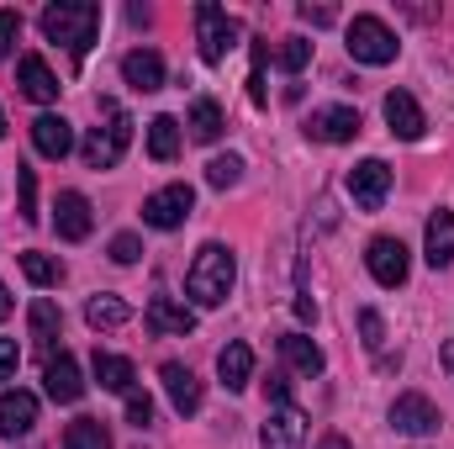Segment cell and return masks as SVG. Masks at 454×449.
Returning a JSON list of instances; mask_svg holds the SVG:
<instances>
[{
    "label": "cell",
    "instance_id": "37",
    "mask_svg": "<svg viewBox=\"0 0 454 449\" xmlns=\"http://www.w3.org/2000/svg\"><path fill=\"white\" fill-rule=\"evenodd\" d=\"M16 37H21V16L16 11H0V59H11Z\"/></svg>",
    "mask_w": 454,
    "mask_h": 449
},
{
    "label": "cell",
    "instance_id": "39",
    "mask_svg": "<svg viewBox=\"0 0 454 449\" xmlns=\"http://www.w3.org/2000/svg\"><path fill=\"white\" fill-rule=\"evenodd\" d=\"M264 397H270L275 407H291V381H286V375H270V381H264Z\"/></svg>",
    "mask_w": 454,
    "mask_h": 449
},
{
    "label": "cell",
    "instance_id": "12",
    "mask_svg": "<svg viewBox=\"0 0 454 449\" xmlns=\"http://www.w3.org/2000/svg\"><path fill=\"white\" fill-rule=\"evenodd\" d=\"M259 445L264 449H301L307 445V413L301 407H275L259 429Z\"/></svg>",
    "mask_w": 454,
    "mask_h": 449
},
{
    "label": "cell",
    "instance_id": "25",
    "mask_svg": "<svg viewBox=\"0 0 454 449\" xmlns=\"http://www.w3.org/2000/svg\"><path fill=\"white\" fill-rule=\"evenodd\" d=\"M96 381L106 386V391H137V370H132V359H121V354H101L96 349Z\"/></svg>",
    "mask_w": 454,
    "mask_h": 449
},
{
    "label": "cell",
    "instance_id": "26",
    "mask_svg": "<svg viewBox=\"0 0 454 449\" xmlns=\"http://www.w3.org/2000/svg\"><path fill=\"white\" fill-rule=\"evenodd\" d=\"M185 127H191V138H196V143H217V138H223V106H217V101H212V96H201V101H196V106H191V116H185Z\"/></svg>",
    "mask_w": 454,
    "mask_h": 449
},
{
    "label": "cell",
    "instance_id": "35",
    "mask_svg": "<svg viewBox=\"0 0 454 449\" xmlns=\"http://www.w3.org/2000/svg\"><path fill=\"white\" fill-rule=\"evenodd\" d=\"M112 259L116 264H137V259H143V238H137V232H116L112 238Z\"/></svg>",
    "mask_w": 454,
    "mask_h": 449
},
{
    "label": "cell",
    "instance_id": "16",
    "mask_svg": "<svg viewBox=\"0 0 454 449\" xmlns=\"http://www.w3.org/2000/svg\"><path fill=\"white\" fill-rule=\"evenodd\" d=\"M16 85H21V96H27V101H37V106L59 101V75H53V69H48V59H37V53H27V59L16 64Z\"/></svg>",
    "mask_w": 454,
    "mask_h": 449
},
{
    "label": "cell",
    "instance_id": "40",
    "mask_svg": "<svg viewBox=\"0 0 454 449\" xmlns=\"http://www.w3.org/2000/svg\"><path fill=\"white\" fill-rule=\"evenodd\" d=\"M301 21H312V27H333L339 11H333V5H301Z\"/></svg>",
    "mask_w": 454,
    "mask_h": 449
},
{
    "label": "cell",
    "instance_id": "19",
    "mask_svg": "<svg viewBox=\"0 0 454 449\" xmlns=\"http://www.w3.org/2000/svg\"><path fill=\"white\" fill-rule=\"evenodd\" d=\"M32 148H37L43 159H64V154L74 148V127H69L64 116L43 112L37 122H32Z\"/></svg>",
    "mask_w": 454,
    "mask_h": 449
},
{
    "label": "cell",
    "instance_id": "42",
    "mask_svg": "<svg viewBox=\"0 0 454 449\" xmlns=\"http://www.w3.org/2000/svg\"><path fill=\"white\" fill-rule=\"evenodd\" d=\"M439 365L454 375V338H444V343H439Z\"/></svg>",
    "mask_w": 454,
    "mask_h": 449
},
{
    "label": "cell",
    "instance_id": "21",
    "mask_svg": "<svg viewBox=\"0 0 454 449\" xmlns=\"http://www.w3.org/2000/svg\"><path fill=\"white\" fill-rule=\"evenodd\" d=\"M53 212H59V217H53V223H59V238H69V243L90 238V223H96V217H90V201H85L80 191H64Z\"/></svg>",
    "mask_w": 454,
    "mask_h": 449
},
{
    "label": "cell",
    "instance_id": "20",
    "mask_svg": "<svg viewBox=\"0 0 454 449\" xmlns=\"http://www.w3.org/2000/svg\"><path fill=\"white\" fill-rule=\"evenodd\" d=\"M386 122H391V132H396L402 143H418L423 127H428V122H423V106H418L407 91H391V96H386Z\"/></svg>",
    "mask_w": 454,
    "mask_h": 449
},
{
    "label": "cell",
    "instance_id": "13",
    "mask_svg": "<svg viewBox=\"0 0 454 449\" xmlns=\"http://www.w3.org/2000/svg\"><path fill=\"white\" fill-rule=\"evenodd\" d=\"M143 323H148V334H159V338H185L196 328V312L185 302H175V296H153L148 312H143Z\"/></svg>",
    "mask_w": 454,
    "mask_h": 449
},
{
    "label": "cell",
    "instance_id": "45",
    "mask_svg": "<svg viewBox=\"0 0 454 449\" xmlns=\"http://www.w3.org/2000/svg\"><path fill=\"white\" fill-rule=\"evenodd\" d=\"M0 138H5V112H0Z\"/></svg>",
    "mask_w": 454,
    "mask_h": 449
},
{
    "label": "cell",
    "instance_id": "36",
    "mask_svg": "<svg viewBox=\"0 0 454 449\" xmlns=\"http://www.w3.org/2000/svg\"><path fill=\"white\" fill-rule=\"evenodd\" d=\"M359 334H364V349L370 354H380V343H386V323H380V312H359Z\"/></svg>",
    "mask_w": 454,
    "mask_h": 449
},
{
    "label": "cell",
    "instance_id": "9",
    "mask_svg": "<svg viewBox=\"0 0 454 449\" xmlns=\"http://www.w3.org/2000/svg\"><path fill=\"white\" fill-rule=\"evenodd\" d=\"M391 429L396 434H412V439H428V434H439V407L423 391H402L391 402Z\"/></svg>",
    "mask_w": 454,
    "mask_h": 449
},
{
    "label": "cell",
    "instance_id": "27",
    "mask_svg": "<svg viewBox=\"0 0 454 449\" xmlns=\"http://www.w3.org/2000/svg\"><path fill=\"white\" fill-rule=\"evenodd\" d=\"M148 154H153L159 164H169V159L180 154V122H175V116H153V122H148Z\"/></svg>",
    "mask_w": 454,
    "mask_h": 449
},
{
    "label": "cell",
    "instance_id": "7",
    "mask_svg": "<svg viewBox=\"0 0 454 449\" xmlns=\"http://www.w3.org/2000/svg\"><path fill=\"white\" fill-rule=\"evenodd\" d=\"M191 207H196V191H191L185 180H175V185H164V191H153V196L143 201V223L159 227V232H169V227H180L191 217Z\"/></svg>",
    "mask_w": 454,
    "mask_h": 449
},
{
    "label": "cell",
    "instance_id": "30",
    "mask_svg": "<svg viewBox=\"0 0 454 449\" xmlns=\"http://www.w3.org/2000/svg\"><path fill=\"white\" fill-rule=\"evenodd\" d=\"M21 275H27L32 286H43V291H48V286H59V280H64V264H59L53 254H43V248H27V254H21Z\"/></svg>",
    "mask_w": 454,
    "mask_h": 449
},
{
    "label": "cell",
    "instance_id": "41",
    "mask_svg": "<svg viewBox=\"0 0 454 449\" xmlns=\"http://www.w3.org/2000/svg\"><path fill=\"white\" fill-rule=\"evenodd\" d=\"M296 318H301V323H317V302H312V291H296Z\"/></svg>",
    "mask_w": 454,
    "mask_h": 449
},
{
    "label": "cell",
    "instance_id": "5",
    "mask_svg": "<svg viewBox=\"0 0 454 449\" xmlns=\"http://www.w3.org/2000/svg\"><path fill=\"white\" fill-rule=\"evenodd\" d=\"M238 37H243V27L227 16L223 5H212V0L196 5V43H201V59L207 64H223L227 53L238 48Z\"/></svg>",
    "mask_w": 454,
    "mask_h": 449
},
{
    "label": "cell",
    "instance_id": "8",
    "mask_svg": "<svg viewBox=\"0 0 454 449\" xmlns=\"http://www.w3.org/2000/svg\"><path fill=\"white\" fill-rule=\"evenodd\" d=\"M348 196H354L359 212H380L386 196H391V169H386L380 159H359V164L348 169Z\"/></svg>",
    "mask_w": 454,
    "mask_h": 449
},
{
    "label": "cell",
    "instance_id": "28",
    "mask_svg": "<svg viewBox=\"0 0 454 449\" xmlns=\"http://www.w3.org/2000/svg\"><path fill=\"white\" fill-rule=\"evenodd\" d=\"M64 449H112V434L101 418H74L64 429Z\"/></svg>",
    "mask_w": 454,
    "mask_h": 449
},
{
    "label": "cell",
    "instance_id": "31",
    "mask_svg": "<svg viewBox=\"0 0 454 449\" xmlns=\"http://www.w3.org/2000/svg\"><path fill=\"white\" fill-rule=\"evenodd\" d=\"M275 64H280L286 75H301V69L312 64V43H307V37H280V43H275Z\"/></svg>",
    "mask_w": 454,
    "mask_h": 449
},
{
    "label": "cell",
    "instance_id": "10",
    "mask_svg": "<svg viewBox=\"0 0 454 449\" xmlns=\"http://www.w3.org/2000/svg\"><path fill=\"white\" fill-rule=\"evenodd\" d=\"M43 391H48L53 402H64V407L85 397V381H80V365H74V354H69V349L48 354V365H43Z\"/></svg>",
    "mask_w": 454,
    "mask_h": 449
},
{
    "label": "cell",
    "instance_id": "22",
    "mask_svg": "<svg viewBox=\"0 0 454 449\" xmlns=\"http://www.w3.org/2000/svg\"><path fill=\"white\" fill-rule=\"evenodd\" d=\"M85 323H90L96 334H112V328H121V323H132V307H127L121 296H112V291H101V296L85 302Z\"/></svg>",
    "mask_w": 454,
    "mask_h": 449
},
{
    "label": "cell",
    "instance_id": "43",
    "mask_svg": "<svg viewBox=\"0 0 454 449\" xmlns=\"http://www.w3.org/2000/svg\"><path fill=\"white\" fill-rule=\"evenodd\" d=\"M317 449H348V439H343V434H323V439H317Z\"/></svg>",
    "mask_w": 454,
    "mask_h": 449
},
{
    "label": "cell",
    "instance_id": "6",
    "mask_svg": "<svg viewBox=\"0 0 454 449\" xmlns=\"http://www.w3.org/2000/svg\"><path fill=\"white\" fill-rule=\"evenodd\" d=\"M364 264H370V275H375V286H386V291H396V286H407V275H412V259H407V243L402 238H370V248H364Z\"/></svg>",
    "mask_w": 454,
    "mask_h": 449
},
{
    "label": "cell",
    "instance_id": "11",
    "mask_svg": "<svg viewBox=\"0 0 454 449\" xmlns=\"http://www.w3.org/2000/svg\"><path fill=\"white\" fill-rule=\"evenodd\" d=\"M159 381H164V391H169V407H175L180 418H191V413L201 407V381H196V370H191V365H180V359H164V365H159Z\"/></svg>",
    "mask_w": 454,
    "mask_h": 449
},
{
    "label": "cell",
    "instance_id": "1",
    "mask_svg": "<svg viewBox=\"0 0 454 449\" xmlns=\"http://www.w3.org/2000/svg\"><path fill=\"white\" fill-rule=\"evenodd\" d=\"M232 280H238L232 248H227V243H201L196 259H191V270H185L191 302H196V307H223L227 296H232Z\"/></svg>",
    "mask_w": 454,
    "mask_h": 449
},
{
    "label": "cell",
    "instance_id": "34",
    "mask_svg": "<svg viewBox=\"0 0 454 449\" xmlns=\"http://www.w3.org/2000/svg\"><path fill=\"white\" fill-rule=\"evenodd\" d=\"M127 423L132 429H148L153 423V397L148 391H127Z\"/></svg>",
    "mask_w": 454,
    "mask_h": 449
},
{
    "label": "cell",
    "instance_id": "33",
    "mask_svg": "<svg viewBox=\"0 0 454 449\" xmlns=\"http://www.w3.org/2000/svg\"><path fill=\"white\" fill-rule=\"evenodd\" d=\"M16 185H21V217H27V223H37V175L16 164Z\"/></svg>",
    "mask_w": 454,
    "mask_h": 449
},
{
    "label": "cell",
    "instance_id": "32",
    "mask_svg": "<svg viewBox=\"0 0 454 449\" xmlns=\"http://www.w3.org/2000/svg\"><path fill=\"white\" fill-rule=\"evenodd\" d=\"M238 180H243V159H238V154H217V159L207 164V185H212V191H232Z\"/></svg>",
    "mask_w": 454,
    "mask_h": 449
},
{
    "label": "cell",
    "instance_id": "4",
    "mask_svg": "<svg viewBox=\"0 0 454 449\" xmlns=\"http://www.w3.org/2000/svg\"><path fill=\"white\" fill-rule=\"evenodd\" d=\"M396 32L380 21V16H354L348 21V59L354 64H370V69H380V64H391L396 59Z\"/></svg>",
    "mask_w": 454,
    "mask_h": 449
},
{
    "label": "cell",
    "instance_id": "24",
    "mask_svg": "<svg viewBox=\"0 0 454 449\" xmlns=\"http://www.w3.org/2000/svg\"><path fill=\"white\" fill-rule=\"evenodd\" d=\"M280 359H286L291 370H301V375H323V365H328L323 349H317L307 334H286L280 338Z\"/></svg>",
    "mask_w": 454,
    "mask_h": 449
},
{
    "label": "cell",
    "instance_id": "14",
    "mask_svg": "<svg viewBox=\"0 0 454 449\" xmlns=\"http://www.w3.org/2000/svg\"><path fill=\"white\" fill-rule=\"evenodd\" d=\"M307 138L312 143H354L359 138V112L354 106H323L307 122Z\"/></svg>",
    "mask_w": 454,
    "mask_h": 449
},
{
    "label": "cell",
    "instance_id": "44",
    "mask_svg": "<svg viewBox=\"0 0 454 449\" xmlns=\"http://www.w3.org/2000/svg\"><path fill=\"white\" fill-rule=\"evenodd\" d=\"M11 318V291H5V280H0V323Z\"/></svg>",
    "mask_w": 454,
    "mask_h": 449
},
{
    "label": "cell",
    "instance_id": "15",
    "mask_svg": "<svg viewBox=\"0 0 454 449\" xmlns=\"http://www.w3.org/2000/svg\"><path fill=\"white\" fill-rule=\"evenodd\" d=\"M37 429V397L32 391H0V439H21Z\"/></svg>",
    "mask_w": 454,
    "mask_h": 449
},
{
    "label": "cell",
    "instance_id": "3",
    "mask_svg": "<svg viewBox=\"0 0 454 449\" xmlns=\"http://www.w3.org/2000/svg\"><path fill=\"white\" fill-rule=\"evenodd\" d=\"M127 143H132V116L121 112L116 101H101V122L85 132V143H80V159H85L90 169H112V164H121Z\"/></svg>",
    "mask_w": 454,
    "mask_h": 449
},
{
    "label": "cell",
    "instance_id": "23",
    "mask_svg": "<svg viewBox=\"0 0 454 449\" xmlns=\"http://www.w3.org/2000/svg\"><path fill=\"white\" fill-rule=\"evenodd\" d=\"M217 375H223L227 391H243L254 381V349L248 343H227L223 354H217Z\"/></svg>",
    "mask_w": 454,
    "mask_h": 449
},
{
    "label": "cell",
    "instance_id": "18",
    "mask_svg": "<svg viewBox=\"0 0 454 449\" xmlns=\"http://www.w3.org/2000/svg\"><path fill=\"white\" fill-rule=\"evenodd\" d=\"M423 259H428L434 270H450V264H454V212H450V207H439V212L428 217V232H423Z\"/></svg>",
    "mask_w": 454,
    "mask_h": 449
},
{
    "label": "cell",
    "instance_id": "29",
    "mask_svg": "<svg viewBox=\"0 0 454 449\" xmlns=\"http://www.w3.org/2000/svg\"><path fill=\"white\" fill-rule=\"evenodd\" d=\"M27 318H32V338H37V343H43V349L53 354V338H59V328H64V312H59V307H53L48 296H37Z\"/></svg>",
    "mask_w": 454,
    "mask_h": 449
},
{
    "label": "cell",
    "instance_id": "2",
    "mask_svg": "<svg viewBox=\"0 0 454 449\" xmlns=\"http://www.w3.org/2000/svg\"><path fill=\"white\" fill-rule=\"evenodd\" d=\"M96 32H101V5L96 0H59V5L43 11V37L64 43L69 59H85L90 43H96Z\"/></svg>",
    "mask_w": 454,
    "mask_h": 449
},
{
    "label": "cell",
    "instance_id": "38",
    "mask_svg": "<svg viewBox=\"0 0 454 449\" xmlns=\"http://www.w3.org/2000/svg\"><path fill=\"white\" fill-rule=\"evenodd\" d=\"M16 365H21L16 338H0V381H16Z\"/></svg>",
    "mask_w": 454,
    "mask_h": 449
},
{
    "label": "cell",
    "instance_id": "17",
    "mask_svg": "<svg viewBox=\"0 0 454 449\" xmlns=\"http://www.w3.org/2000/svg\"><path fill=\"white\" fill-rule=\"evenodd\" d=\"M121 80H127L132 91L153 96V91H164V59H159L153 48H132V53L121 59Z\"/></svg>",
    "mask_w": 454,
    "mask_h": 449
}]
</instances>
